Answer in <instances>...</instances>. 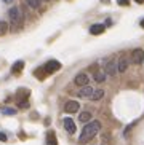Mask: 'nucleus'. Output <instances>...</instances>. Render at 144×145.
I'll use <instances>...</instances> for the list:
<instances>
[{
    "label": "nucleus",
    "instance_id": "obj_8",
    "mask_svg": "<svg viewBox=\"0 0 144 145\" xmlns=\"http://www.w3.org/2000/svg\"><path fill=\"white\" fill-rule=\"evenodd\" d=\"M117 72H127V69H128V59L125 57V56H120L119 59H117Z\"/></svg>",
    "mask_w": 144,
    "mask_h": 145
},
{
    "label": "nucleus",
    "instance_id": "obj_6",
    "mask_svg": "<svg viewBox=\"0 0 144 145\" xmlns=\"http://www.w3.org/2000/svg\"><path fill=\"white\" fill-rule=\"evenodd\" d=\"M143 61H144V51L141 48H138V50H135L131 53V62L136 65H139V64H143Z\"/></svg>",
    "mask_w": 144,
    "mask_h": 145
},
{
    "label": "nucleus",
    "instance_id": "obj_26",
    "mask_svg": "<svg viewBox=\"0 0 144 145\" xmlns=\"http://www.w3.org/2000/svg\"><path fill=\"white\" fill-rule=\"evenodd\" d=\"M5 3H10V2H13V0H3Z\"/></svg>",
    "mask_w": 144,
    "mask_h": 145
},
{
    "label": "nucleus",
    "instance_id": "obj_3",
    "mask_svg": "<svg viewBox=\"0 0 144 145\" xmlns=\"http://www.w3.org/2000/svg\"><path fill=\"white\" fill-rule=\"evenodd\" d=\"M59 69H61V62L51 59V61H48L47 64L43 65L42 70L45 72V75H48V73H53V72H56V70H59Z\"/></svg>",
    "mask_w": 144,
    "mask_h": 145
},
{
    "label": "nucleus",
    "instance_id": "obj_20",
    "mask_svg": "<svg viewBox=\"0 0 144 145\" xmlns=\"http://www.w3.org/2000/svg\"><path fill=\"white\" fill-rule=\"evenodd\" d=\"M117 3L122 5V7H128V5H130V2H128V0H117Z\"/></svg>",
    "mask_w": 144,
    "mask_h": 145
},
{
    "label": "nucleus",
    "instance_id": "obj_25",
    "mask_svg": "<svg viewBox=\"0 0 144 145\" xmlns=\"http://www.w3.org/2000/svg\"><path fill=\"white\" fill-rule=\"evenodd\" d=\"M102 3H109V0H101Z\"/></svg>",
    "mask_w": 144,
    "mask_h": 145
},
{
    "label": "nucleus",
    "instance_id": "obj_24",
    "mask_svg": "<svg viewBox=\"0 0 144 145\" xmlns=\"http://www.w3.org/2000/svg\"><path fill=\"white\" fill-rule=\"evenodd\" d=\"M135 2H136V3H143L144 0H135Z\"/></svg>",
    "mask_w": 144,
    "mask_h": 145
},
{
    "label": "nucleus",
    "instance_id": "obj_17",
    "mask_svg": "<svg viewBox=\"0 0 144 145\" xmlns=\"http://www.w3.org/2000/svg\"><path fill=\"white\" fill-rule=\"evenodd\" d=\"M26 3H27V7H30V8H40V0H26Z\"/></svg>",
    "mask_w": 144,
    "mask_h": 145
},
{
    "label": "nucleus",
    "instance_id": "obj_22",
    "mask_svg": "<svg viewBox=\"0 0 144 145\" xmlns=\"http://www.w3.org/2000/svg\"><path fill=\"white\" fill-rule=\"evenodd\" d=\"M7 139H8V137H7V134L0 132V140H2V142H7Z\"/></svg>",
    "mask_w": 144,
    "mask_h": 145
},
{
    "label": "nucleus",
    "instance_id": "obj_9",
    "mask_svg": "<svg viewBox=\"0 0 144 145\" xmlns=\"http://www.w3.org/2000/svg\"><path fill=\"white\" fill-rule=\"evenodd\" d=\"M79 108H80V105H79L77 101H69V102L64 105V110L67 112V113H75V112H79Z\"/></svg>",
    "mask_w": 144,
    "mask_h": 145
},
{
    "label": "nucleus",
    "instance_id": "obj_7",
    "mask_svg": "<svg viewBox=\"0 0 144 145\" xmlns=\"http://www.w3.org/2000/svg\"><path fill=\"white\" fill-rule=\"evenodd\" d=\"M91 72H93V78H94V81H99V83H102V81H106V73H102V72H99L98 70V65H91Z\"/></svg>",
    "mask_w": 144,
    "mask_h": 145
},
{
    "label": "nucleus",
    "instance_id": "obj_15",
    "mask_svg": "<svg viewBox=\"0 0 144 145\" xmlns=\"http://www.w3.org/2000/svg\"><path fill=\"white\" fill-rule=\"evenodd\" d=\"M22 67H24V61H16V62L13 64V67H11V72L13 73H19L22 70Z\"/></svg>",
    "mask_w": 144,
    "mask_h": 145
},
{
    "label": "nucleus",
    "instance_id": "obj_5",
    "mask_svg": "<svg viewBox=\"0 0 144 145\" xmlns=\"http://www.w3.org/2000/svg\"><path fill=\"white\" fill-rule=\"evenodd\" d=\"M74 83H75L77 86H87L90 83V78H88V75L87 73H83V72H80V73H77L75 75V78H74Z\"/></svg>",
    "mask_w": 144,
    "mask_h": 145
},
{
    "label": "nucleus",
    "instance_id": "obj_14",
    "mask_svg": "<svg viewBox=\"0 0 144 145\" xmlns=\"http://www.w3.org/2000/svg\"><path fill=\"white\" fill-rule=\"evenodd\" d=\"M102 97H104V91H102V89L93 91V93H91V96H90V99H91V101H101Z\"/></svg>",
    "mask_w": 144,
    "mask_h": 145
},
{
    "label": "nucleus",
    "instance_id": "obj_23",
    "mask_svg": "<svg viewBox=\"0 0 144 145\" xmlns=\"http://www.w3.org/2000/svg\"><path fill=\"white\" fill-rule=\"evenodd\" d=\"M141 27L144 29V19H141Z\"/></svg>",
    "mask_w": 144,
    "mask_h": 145
},
{
    "label": "nucleus",
    "instance_id": "obj_19",
    "mask_svg": "<svg viewBox=\"0 0 144 145\" xmlns=\"http://www.w3.org/2000/svg\"><path fill=\"white\" fill-rule=\"evenodd\" d=\"M2 113H3V115H15V113H16V110H15V108H3V110H2Z\"/></svg>",
    "mask_w": 144,
    "mask_h": 145
},
{
    "label": "nucleus",
    "instance_id": "obj_10",
    "mask_svg": "<svg viewBox=\"0 0 144 145\" xmlns=\"http://www.w3.org/2000/svg\"><path fill=\"white\" fill-rule=\"evenodd\" d=\"M64 129L69 132V134H74L75 132V123H74V120L72 118H64Z\"/></svg>",
    "mask_w": 144,
    "mask_h": 145
},
{
    "label": "nucleus",
    "instance_id": "obj_13",
    "mask_svg": "<svg viewBox=\"0 0 144 145\" xmlns=\"http://www.w3.org/2000/svg\"><path fill=\"white\" fill-rule=\"evenodd\" d=\"M47 145H58V140H56V136L53 131L47 132Z\"/></svg>",
    "mask_w": 144,
    "mask_h": 145
},
{
    "label": "nucleus",
    "instance_id": "obj_21",
    "mask_svg": "<svg viewBox=\"0 0 144 145\" xmlns=\"http://www.w3.org/2000/svg\"><path fill=\"white\" fill-rule=\"evenodd\" d=\"M18 107H21V108H27L29 104H27V102H18Z\"/></svg>",
    "mask_w": 144,
    "mask_h": 145
},
{
    "label": "nucleus",
    "instance_id": "obj_4",
    "mask_svg": "<svg viewBox=\"0 0 144 145\" xmlns=\"http://www.w3.org/2000/svg\"><path fill=\"white\" fill-rule=\"evenodd\" d=\"M104 73L109 75V77H114L117 73V64H115L114 59H107L106 64H104Z\"/></svg>",
    "mask_w": 144,
    "mask_h": 145
},
{
    "label": "nucleus",
    "instance_id": "obj_2",
    "mask_svg": "<svg viewBox=\"0 0 144 145\" xmlns=\"http://www.w3.org/2000/svg\"><path fill=\"white\" fill-rule=\"evenodd\" d=\"M8 18H10V22L13 24L15 29H18V27L21 26L22 14H21V10L18 8V7H11V8L8 10Z\"/></svg>",
    "mask_w": 144,
    "mask_h": 145
},
{
    "label": "nucleus",
    "instance_id": "obj_16",
    "mask_svg": "<svg viewBox=\"0 0 144 145\" xmlns=\"http://www.w3.org/2000/svg\"><path fill=\"white\" fill-rule=\"evenodd\" d=\"M79 120H80V123H88L90 120H91V113L90 112H82Z\"/></svg>",
    "mask_w": 144,
    "mask_h": 145
},
{
    "label": "nucleus",
    "instance_id": "obj_1",
    "mask_svg": "<svg viewBox=\"0 0 144 145\" xmlns=\"http://www.w3.org/2000/svg\"><path fill=\"white\" fill-rule=\"evenodd\" d=\"M99 129H101V123H99L98 120L88 121V123L83 126V129H82V134H80V137H79V142H80V144L90 142L94 136H96V132L99 131Z\"/></svg>",
    "mask_w": 144,
    "mask_h": 145
},
{
    "label": "nucleus",
    "instance_id": "obj_18",
    "mask_svg": "<svg viewBox=\"0 0 144 145\" xmlns=\"http://www.w3.org/2000/svg\"><path fill=\"white\" fill-rule=\"evenodd\" d=\"M8 30V22L7 21H0V35H5Z\"/></svg>",
    "mask_w": 144,
    "mask_h": 145
},
{
    "label": "nucleus",
    "instance_id": "obj_11",
    "mask_svg": "<svg viewBox=\"0 0 144 145\" xmlns=\"http://www.w3.org/2000/svg\"><path fill=\"white\" fill-rule=\"evenodd\" d=\"M91 93H93V89H91V88L87 85V86H82V89L77 93V96H79V97H82V99H90Z\"/></svg>",
    "mask_w": 144,
    "mask_h": 145
},
{
    "label": "nucleus",
    "instance_id": "obj_12",
    "mask_svg": "<svg viewBox=\"0 0 144 145\" xmlns=\"http://www.w3.org/2000/svg\"><path fill=\"white\" fill-rule=\"evenodd\" d=\"M104 30H106V26H104V24H93V26L90 27V34L91 35H101Z\"/></svg>",
    "mask_w": 144,
    "mask_h": 145
}]
</instances>
